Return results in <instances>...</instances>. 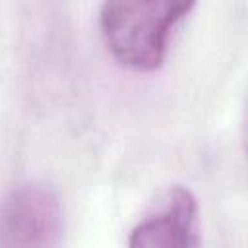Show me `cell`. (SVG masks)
I'll return each mask as SVG.
<instances>
[{
    "mask_svg": "<svg viewBox=\"0 0 248 248\" xmlns=\"http://www.w3.org/2000/svg\"><path fill=\"white\" fill-rule=\"evenodd\" d=\"M196 0H105L99 29L110 56L136 72L157 70L169 50L174 27Z\"/></svg>",
    "mask_w": 248,
    "mask_h": 248,
    "instance_id": "obj_1",
    "label": "cell"
},
{
    "mask_svg": "<svg viewBox=\"0 0 248 248\" xmlns=\"http://www.w3.org/2000/svg\"><path fill=\"white\" fill-rule=\"evenodd\" d=\"M62 234L58 196L45 184H21L0 203L2 246H54Z\"/></svg>",
    "mask_w": 248,
    "mask_h": 248,
    "instance_id": "obj_2",
    "label": "cell"
},
{
    "mask_svg": "<svg viewBox=\"0 0 248 248\" xmlns=\"http://www.w3.org/2000/svg\"><path fill=\"white\" fill-rule=\"evenodd\" d=\"M198 244V202L184 186L167 188L128 238L132 248H192Z\"/></svg>",
    "mask_w": 248,
    "mask_h": 248,
    "instance_id": "obj_3",
    "label": "cell"
}]
</instances>
